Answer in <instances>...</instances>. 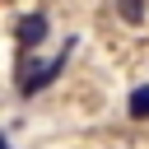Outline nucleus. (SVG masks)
I'll return each mask as SVG.
<instances>
[{
  "instance_id": "nucleus-1",
  "label": "nucleus",
  "mask_w": 149,
  "mask_h": 149,
  "mask_svg": "<svg viewBox=\"0 0 149 149\" xmlns=\"http://www.w3.org/2000/svg\"><path fill=\"white\" fill-rule=\"evenodd\" d=\"M14 37H19V47H23V51L42 47V42H47V14H37V9H33V14H23V19H19V28H14Z\"/></svg>"
},
{
  "instance_id": "nucleus-3",
  "label": "nucleus",
  "mask_w": 149,
  "mask_h": 149,
  "mask_svg": "<svg viewBox=\"0 0 149 149\" xmlns=\"http://www.w3.org/2000/svg\"><path fill=\"white\" fill-rule=\"evenodd\" d=\"M126 112H130V121H149V84H140V88L130 93Z\"/></svg>"
},
{
  "instance_id": "nucleus-2",
  "label": "nucleus",
  "mask_w": 149,
  "mask_h": 149,
  "mask_svg": "<svg viewBox=\"0 0 149 149\" xmlns=\"http://www.w3.org/2000/svg\"><path fill=\"white\" fill-rule=\"evenodd\" d=\"M116 14H121V23L140 28V23L149 19V0H116Z\"/></svg>"
}]
</instances>
